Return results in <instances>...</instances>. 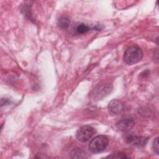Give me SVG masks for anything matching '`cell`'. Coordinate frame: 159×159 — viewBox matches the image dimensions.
I'll return each instance as SVG.
<instances>
[{
    "label": "cell",
    "mask_w": 159,
    "mask_h": 159,
    "mask_svg": "<svg viewBox=\"0 0 159 159\" xmlns=\"http://www.w3.org/2000/svg\"><path fill=\"white\" fill-rule=\"evenodd\" d=\"M143 57V52L137 46H130L125 51L123 60L125 63L131 65L139 62Z\"/></svg>",
    "instance_id": "cell-1"
},
{
    "label": "cell",
    "mask_w": 159,
    "mask_h": 159,
    "mask_svg": "<svg viewBox=\"0 0 159 159\" xmlns=\"http://www.w3.org/2000/svg\"><path fill=\"white\" fill-rule=\"evenodd\" d=\"M109 140L106 136L103 135L94 137L89 143V150L92 153H99L104 151L108 145Z\"/></svg>",
    "instance_id": "cell-2"
},
{
    "label": "cell",
    "mask_w": 159,
    "mask_h": 159,
    "mask_svg": "<svg viewBox=\"0 0 159 159\" xmlns=\"http://www.w3.org/2000/svg\"><path fill=\"white\" fill-rule=\"evenodd\" d=\"M95 134V129L88 125H85L80 127L76 133V137L78 141L86 142L89 140Z\"/></svg>",
    "instance_id": "cell-3"
},
{
    "label": "cell",
    "mask_w": 159,
    "mask_h": 159,
    "mask_svg": "<svg viewBox=\"0 0 159 159\" xmlns=\"http://www.w3.org/2000/svg\"><path fill=\"white\" fill-rule=\"evenodd\" d=\"M108 109L112 115H120L124 112V105L122 101L118 99H113L109 103Z\"/></svg>",
    "instance_id": "cell-4"
},
{
    "label": "cell",
    "mask_w": 159,
    "mask_h": 159,
    "mask_svg": "<svg viewBox=\"0 0 159 159\" xmlns=\"http://www.w3.org/2000/svg\"><path fill=\"white\" fill-rule=\"evenodd\" d=\"M134 125L135 121L132 119L127 118L118 121L116 126L119 130L122 132H128L134 127Z\"/></svg>",
    "instance_id": "cell-5"
},
{
    "label": "cell",
    "mask_w": 159,
    "mask_h": 159,
    "mask_svg": "<svg viewBox=\"0 0 159 159\" xmlns=\"http://www.w3.org/2000/svg\"><path fill=\"white\" fill-rule=\"evenodd\" d=\"M111 90V87L109 84H104L98 86L94 91L93 96L94 98H96L98 99H100L110 93Z\"/></svg>",
    "instance_id": "cell-6"
},
{
    "label": "cell",
    "mask_w": 159,
    "mask_h": 159,
    "mask_svg": "<svg viewBox=\"0 0 159 159\" xmlns=\"http://www.w3.org/2000/svg\"><path fill=\"white\" fill-rule=\"evenodd\" d=\"M126 140L129 143L137 147H143L147 142V139L145 137H137L132 135L127 137Z\"/></svg>",
    "instance_id": "cell-7"
},
{
    "label": "cell",
    "mask_w": 159,
    "mask_h": 159,
    "mask_svg": "<svg viewBox=\"0 0 159 159\" xmlns=\"http://www.w3.org/2000/svg\"><path fill=\"white\" fill-rule=\"evenodd\" d=\"M70 23V20H69L68 18H67L66 17H62L60 18V19L58 20V25L60 28H61L62 29H66L67 27H68Z\"/></svg>",
    "instance_id": "cell-8"
},
{
    "label": "cell",
    "mask_w": 159,
    "mask_h": 159,
    "mask_svg": "<svg viewBox=\"0 0 159 159\" xmlns=\"http://www.w3.org/2000/svg\"><path fill=\"white\" fill-rule=\"evenodd\" d=\"M89 30H90V28L88 26H87L83 24H80L78 25L76 27V32L77 33L81 34L86 33Z\"/></svg>",
    "instance_id": "cell-9"
},
{
    "label": "cell",
    "mask_w": 159,
    "mask_h": 159,
    "mask_svg": "<svg viewBox=\"0 0 159 159\" xmlns=\"http://www.w3.org/2000/svg\"><path fill=\"white\" fill-rule=\"evenodd\" d=\"M106 158H129V157L127 156L123 153L119 152V153H112L110 155H108Z\"/></svg>",
    "instance_id": "cell-10"
},
{
    "label": "cell",
    "mask_w": 159,
    "mask_h": 159,
    "mask_svg": "<svg viewBox=\"0 0 159 159\" xmlns=\"http://www.w3.org/2000/svg\"><path fill=\"white\" fill-rule=\"evenodd\" d=\"M83 154H84V153L80 148L74 149L73 150V152H71L73 158H82V157H83Z\"/></svg>",
    "instance_id": "cell-11"
},
{
    "label": "cell",
    "mask_w": 159,
    "mask_h": 159,
    "mask_svg": "<svg viewBox=\"0 0 159 159\" xmlns=\"http://www.w3.org/2000/svg\"><path fill=\"white\" fill-rule=\"evenodd\" d=\"M153 148L154 150V151L158 154L159 153V147H158V137H157L155 139V140L153 142Z\"/></svg>",
    "instance_id": "cell-12"
}]
</instances>
